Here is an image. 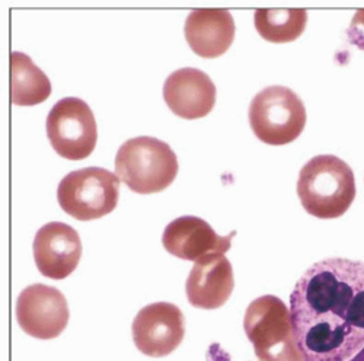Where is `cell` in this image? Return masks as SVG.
I'll return each mask as SVG.
<instances>
[{
	"instance_id": "15",
	"label": "cell",
	"mask_w": 364,
	"mask_h": 361,
	"mask_svg": "<svg viewBox=\"0 0 364 361\" xmlns=\"http://www.w3.org/2000/svg\"><path fill=\"white\" fill-rule=\"evenodd\" d=\"M51 95V83L31 57L11 53V101L18 107H33Z\"/></svg>"
},
{
	"instance_id": "2",
	"label": "cell",
	"mask_w": 364,
	"mask_h": 361,
	"mask_svg": "<svg viewBox=\"0 0 364 361\" xmlns=\"http://www.w3.org/2000/svg\"><path fill=\"white\" fill-rule=\"evenodd\" d=\"M297 195L311 216L338 219L355 198L354 172L337 156H315L299 173Z\"/></svg>"
},
{
	"instance_id": "17",
	"label": "cell",
	"mask_w": 364,
	"mask_h": 361,
	"mask_svg": "<svg viewBox=\"0 0 364 361\" xmlns=\"http://www.w3.org/2000/svg\"><path fill=\"white\" fill-rule=\"evenodd\" d=\"M347 40L350 44L364 51V9L357 11L354 15L347 29Z\"/></svg>"
},
{
	"instance_id": "10",
	"label": "cell",
	"mask_w": 364,
	"mask_h": 361,
	"mask_svg": "<svg viewBox=\"0 0 364 361\" xmlns=\"http://www.w3.org/2000/svg\"><path fill=\"white\" fill-rule=\"evenodd\" d=\"M34 258L40 273L53 280H63L76 269L82 257L77 232L60 222L44 225L34 239Z\"/></svg>"
},
{
	"instance_id": "5",
	"label": "cell",
	"mask_w": 364,
	"mask_h": 361,
	"mask_svg": "<svg viewBox=\"0 0 364 361\" xmlns=\"http://www.w3.org/2000/svg\"><path fill=\"white\" fill-rule=\"evenodd\" d=\"M250 124L259 141L271 146L289 144L306 126V108L291 89L267 86L251 102Z\"/></svg>"
},
{
	"instance_id": "8",
	"label": "cell",
	"mask_w": 364,
	"mask_h": 361,
	"mask_svg": "<svg viewBox=\"0 0 364 361\" xmlns=\"http://www.w3.org/2000/svg\"><path fill=\"white\" fill-rule=\"evenodd\" d=\"M70 318L65 294L55 287L33 284L18 297L16 320L23 333L37 340H54L63 333Z\"/></svg>"
},
{
	"instance_id": "14",
	"label": "cell",
	"mask_w": 364,
	"mask_h": 361,
	"mask_svg": "<svg viewBox=\"0 0 364 361\" xmlns=\"http://www.w3.org/2000/svg\"><path fill=\"white\" fill-rule=\"evenodd\" d=\"M186 38L190 48L203 58L223 55L235 40L236 25L225 9H196L186 21Z\"/></svg>"
},
{
	"instance_id": "1",
	"label": "cell",
	"mask_w": 364,
	"mask_h": 361,
	"mask_svg": "<svg viewBox=\"0 0 364 361\" xmlns=\"http://www.w3.org/2000/svg\"><path fill=\"white\" fill-rule=\"evenodd\" d=\"M305 361H348L364 348V262L328 258L305 271L290 296Z\"/></svg>"
},
{
	"instance_id": "12",
	"label": "cell",
	"mask_w": 364,
	"mask_h": 361,
	"mask_svg": "<svg viewBox=\"0 0 364 361\" xmlns=\"http://www.w3.org/2000/svg\"><path fill=\"white\" fill-rule=\"evenodd\" d=\"M164 98L169 109L179 118L198 119L211 112L216 104V86L208 75L186 68L168 76Z\"/></svg>"
},
{
	"instance_id": "6",
	"label": "cell",
	"mask_w": 364,
	"mask_h": 361,
	"mask_svg": "<svg viewBox=\"0 0 364 361\" xmlns=\"http://www.w3.org/2000/svg\"><path fill=\"white\" fill-rule=\"evenodd\" d=\"M57 200L69 216L80 222L112 213L119 200V179L104 168H83L68 173L58 184Z\"/></svg>"
},
{
	"instance_id": "9",
	"label": "cell",
	"mask_w": 364,
	"mask_h": 361,
	"mask_svg": "<svg viewBox=\"0 0 364 361\" xmlns=\"http://www.w3.org/2000/svg\"><path fill=\"white\" fill-rule=\"evenodd\" d=\"M133 341L149 357H165L175 351L186 335V319L172 303L159 302L143 308L133 320Z\"/></svg>"
},
{
	"instance_id": "13",
	"label": "cell",
	"mask_w": 364,
	"mask_h": 361,
	"mask_svg": "<svg viewBox=\"0 0 364 361\" xmlns=\"http://www.w3.org/2000/svg\"><path fill=\"white\" fill-rule=\"evenodd\" d=\"M233 289L232 264L223 254H210L196 261L186 286L190 305L207 311L222 308Z\"/></svg>"
},
{
	"instance_id": "3",
	"label": "cell",
	"mask_w": 364,
	"mask_h": 361,
	"mask_svg": "<svg viewBox=\"0 0 364 361\" xmlns=\"http://www.w3.org/2000/svg\"><path fill=\"white\" fill-rule=\"evenodd\" d=\"M178 158L162 140L141 136L127 140L115 156V175L137 194L166 190L178 175Z\"/></svg>"
},
{
	"instance_id": "18",
	"label": "cell",
	"mask_w": 364,
	"mask_h": 361,
	"mask_svg": "<svg viewBox=\"0 0 364 361\" xmlns=\"http://www.w3.org/2000/svg\"><path fill=\"white\" fill-rule=\"evenodd\" d=\"M348 361H364V348L361 351H358L353 358H350Z\"/></svg>"
},
{
	"instance_id": "4",
	"label": "cell",
	"mask_w": 364,
	"mask_h": 361,
	"mask_svg": "<svg viewBox=\"0 0 364 361\" xmlns=\"http://www.w3.org/2000/svg\"><path fill=\"white\" fill-rule=\"evenodd\" d=\"M244 328L259 361H305L282 298L271 294L255 298L245 312Z\"/></svg>"
},
{
	"instance_id": "11",
	"label": "cell",
	"mask_w": 364,
	"mask_h": 361,
	"mask_svg": "<svg viewBox=\"0 0 364 361\" xmlns=\"http://www.w3.org/2000/svg\"><path fill=\"white\" fill-rule=\"evenodd\" d=\"M233 230L228 236H219L211 226L196 216H182L171 222L162 236L165 249L186 261H198L210 254H226L232 247Z\"/></svg>"
},
{
	"instance_id": "16",
	"label": "cell",
	"mask_w": 364,
	"mask_h": 361,
	"mask_svg": "<svg viewBox=\"0 0 364 361\" xmlns=\"http://www.w3.org/2000/svg\"><path fill=\"white\" fill-rule=\"evenodd\" d=\"M254 22L259 37L265 41L291 43L305 31L308 12L305 9H258Z\"/></svg>"
},
{
	"instance_id": "7",
	"label": "cell",
	"mask_w": 364,
	"mask_h": 361,
	"mask_svg": "<svg viewBox=\"0 0 364 361\" xmlns=\"http://www.w3.org/2000/svg\"><path fill=\"white\" fill-rule=\"evenodd\" d=\"M47 136L55 152L69 161H82L97 147V119L79 98L60 99L47 117Z\"/></svg>"
}]
</instances>
